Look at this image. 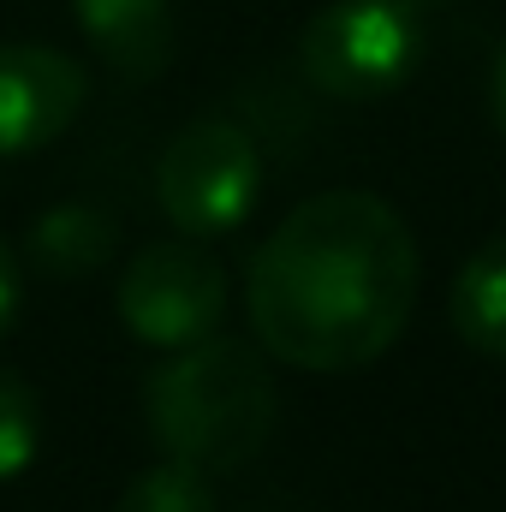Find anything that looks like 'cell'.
Segmentation results:
<instances>
[{
	"label": "cell",
	"instance_id": "6",
	"mask_svg": "<svg viewBox=\"0 0 506 512\" xmlns=\"http://www.w3.org/2000/svg\"><path fill=\"white\" fill-rule=\"evenodd\" d=\"M90 96V78L72 54L36 48V42H6L0 48V155H30L54 143L78 120Z\"/></svg>",
	"mask_w": 506,
	"mask_h": 512
},
{
	"label": "cell",
	"instance_id": "2",
	"mask_svg": "<svg viewBox=\"0 0 506 512\" xmlns=\"http://www.w3.org/2000/svg\"><path fill=\"white\" fill-rule=\"evenodd\" d=\"M280 393L268 364L239 340H197L179 346L149 376V429L167 459L191 471H239L274 435Z\"/></svg>",
	"mask_w": 506,
	"mask_h": 512
},
{
	"label": "cell",
	"instance_id": "9",
	"mask_svg": "<svg viewBox=\"0 0 506 512\" xmlns=\"http://www.w3.org/2000/svg\"><path fill=\"white\" fill-rule=\"evenodd\" d=\"M30 256H36V268H48L60 280L96 274L114 256V221L90 203H60L30 227Z\"/></svg>",
	"mask_w": 506,
	"mask_h": 512
},
{
	"label": "cell",
	"instance_id": "4",
	"mask_svg": "<svg viewBox=\"0 0 506 512\" xmlns=\"http://www.w3.org/2000/svg\"><path fill=\"white\" fill-rule=\"evenodd\" d=\"M256 185H262L256 143H251V131L233 126V120L185 126L161 149V161H155V203L191 239L233 233L251 215Z\"/></svg>",
	"mask_w": 506,
	"mask_h": 512
},
{
	"label": "cell",
	"instance_id": "5",
	"mask_svg": "<svg viewBox=\"0 0 506 512\" xmlns=\"http://www.w3.org/2000/svg\"><path fill=\"white\" fill-rule=\"evenodd\" d=\"M120 316L155 352L197 346L227 316V274L197 245H149L120 274Z\"/></svg>",
	"mask_w": 506,
	"mask_h": 512
},
{
	"label": "cell",
	"instance_id": "3",
	"mask_svg": "<svg viewBox=\"0 0 506 512\" xmlns=\"http://www.w3.org/2000/svg\"><path fill=\"white\" fill-rule=\"evenodd\" d=\"M423 42V0H328L298 36V66L322 96L376 102L417 72Z\"/></svg>",
	"mask_w": 506,
	"mask_h": 512
},
{
	"label": "cell",
	"instance_id": "8",
	"mask_svg": "<svg viewBox=\"0 0 506 512\" xmlns=\"http://www.w3.org/2000/svg\"><path fill=\"white\" fill-rule=\"evenodd\" d=\"M447 310H453V328L471 352L506 358V239L483 245L459 268Z\"/></svg>",
	"mask_w": 506,
	"mask_h": 512
},
{
	"label": "cell",
	"instance_id": "12",
	"mask_svg": "<svg viewBox=\"0 0 506 512\" xmlns=\"http://www.w3.org/2000/svg\"><path fill=\"white\" fill-rule=\"evenodd\" d=\"M12 322H18V262L0 245V340L12 334Z\"/></svg>",
	"mask_w": 506,
	"mask_h": 512
},
{
	"label": "cell",
	"instance_id": "10",
	"mask_svg": "<svg viewBox=\"0 0 506 512\" xmlns=\"http://www.w3.org/2000/svg\"><path fill=\"white\" fill-rule=\"evenodd\" d=\"M42 447V399L12 370H0V483L24 477Z\"/></svg>",
	"mask_w": 506,
	"mask_h": 512
},
{
	"label": "cell",
	"instance_id": "1",
	"mask_svg": "<svg viewBox=\"0 0 506 512\" xmlns=\"http://www.w3.org/2000/svg\"><path fill=\"white\" fill-rule=\"evenodd\" d=\"M256 346L292 370H364L405 334L417 304V245L376 191L298 203L251 256Z\"/></svg>",
	"mask_w": 506,
	"mask_h": 512
},
{
	"label": "cell",
	"instance_id": "7",
	"mask_svg": "<svg viewBox=\"0 0 506 512\" xmlns=\"http://www.w3.org/2000/svg\"><path fill=\"white\" fill-rule=\"evenodd\" d=\"M90 48L131 84L161 78L173 60V6L167 0H72Z\"/></svg>",
	"mask_w": 506,
	"mask_h": 512
},
{
	"label": "cell",
	"instance_id": "11",
	"mask_svg": "<svg viewBox=\"0 0 506 512\" xmlns=\"http://www.w3.org/2000/svg\"><path fill=\"white\" fill-rule=\"evenodd\" d=\"M114 512H215V495H209L203 471H191V465L167 459V465L137 471Z\"/></svg>",
	"mask_w": 506,
	"mask_h": 512
},
{
	"label": "cell",
	"instance_id": "13",
	"mask_svg": "<svg viewBox=\"0 0 506 512\" xmlns=\"http://www.w3.org/2000/svg\"><path fill=\"white\" fill-rule=\"evenodd\" d=\"M489 102H495V126H501V137H506V48H501V60H495V90H489Z\"/></svg>",
	"mask_w": 506,
	"mask_h": 512
}]
</instances>
